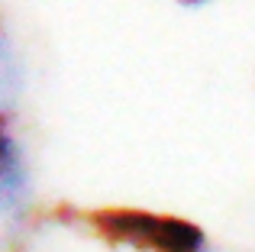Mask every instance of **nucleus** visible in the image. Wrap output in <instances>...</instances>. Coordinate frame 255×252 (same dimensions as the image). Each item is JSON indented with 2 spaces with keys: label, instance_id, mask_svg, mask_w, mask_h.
Here are the masks:
<instances>
[{
  "label": "nucleus",
  "instance_id": "f257e3e1",
  "mask_svg": "<svg viewBox=\"0 0 255 252\" xmlns=\"http://www.w3.org/2000/svg\"><path fill=\"white\" fill-rule=\"evenodd\" d=\"M97 223L110 240L126 243L139 252H204V230L184 217L152 214V210H107L97 214Z\"/></svg>",
  "mask_w": 255,
  "mask_h": 252
},
{
  "label": "nucleus",
  "instance_id": "f03ea898",
  "mask_svg": "<svg viewBox=\"0 0 255 252\" xmlns=\"http://www.w3.org/2000/svg\"><path fill=\"white\" fill-rule=\"evenodd\" d=\"M10 84H13V75H10V58L3 52V42H0V117H3V104H6V94H10Z\"/></svg>",
  "mask_w": 255,
  "mask_h": 252
},
{
  "label": "nucleus",
  "instance_id": "7ed1b4c3",
  "mask_svg": "<svg viewBox=\"0 0 255 252\" xmlns=\"http://www.w3.org/2000/svg\"><path fill=\"white\" fill-rule=\"evenodd\" d=\"M187 3H200V0H187Z\"/></svg>",
  "mask_w": 255,
  "mask_h": 252
}]
</instances>
